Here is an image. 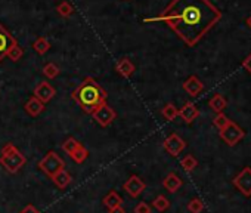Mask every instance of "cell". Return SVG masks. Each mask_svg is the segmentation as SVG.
<instances>
[{
    "instance_id": "6da1fadb",
    "label": "cell",
    "mask_w": 251,
    "mask_h": 213,
    "mask_svg": "<svg viewBox=\"0 0 251 213\" xmlns=\"http://www.w3.org/2000/svg\"><path fill=\"white\" fill-rule=\"evenodd\" d=\"M222 12L210 0H172L164 11L144 23L161 21L189 48L195 46L219 21Z\"/></svg>"
},
{
    "instance_id": "7a4b0ae2",
    "label": "cell",
    "mask_w": 251,
    "mask_h": 213,
    "mask_svg": "<svg viewBox=\"0 0 251 213\" xmlns=\"http://www.w3.org/2000/svg\"><path fill=\"white\" fill-rule=\"evenodd\" d=\"M71 98L78 104V106L84 113L93 114L102 104L106 102L108 93L95 79L87 77L71 93Z\"/></svg>"
},
{
    "instance_id": "3957f363",
    "label": "cell",
    "mask_w": 251,
    "mask_h": 213,
    "mask_svg": "<svg viewBox=\"0 0 251 213\" xmlns=\"http://www.w3.org/2000/svg\"><path fill=\"white\" fill-rule=\"evenodd\" d=\"M27 163L25 156L14 145V144H6L2 148L0 153V164H2L9 173H17L20 172Z\"/></svg>"
},
{
    "instance_id": "277c9868",
    "label": "cell",
    "mask_w": 251,
    "mask_h": 213,
    "mask_svg": "<svg viewBox=\"0 0 251 213\" xmlns=\"http://www.w3.org/2000/svg\"><path fill=\"white\" fill-rule=\"evenodd\" d=\"M64 166H65V161L55 151H49L39 163V169L49 178H53L58 172L64 170Z\"/></svg>"
},
{
    "instance_id": "5b68a950",
    "label": "cell",
    "mask_w": 251,
    "mask_h": 213,
    "mask_svg": "<svg viewBox=\"0 0 251 213\" xmlns=\"http://www.w3.org/2000/svg\"><path fill=\"white\" fill-rule=\"evenodd\" d=\"M219 133H220L222 141H223L226 145H229V147L236 145V144H238L241 139H244V136H245V131H244L239 125H236L235 122H230L225 129L219 131Z\"/></svg>"
},
{
    "instance_id": "8992f818",
    "label": "cell",
    "mask_w": 251,
    "mask_h": 213,
    "mask_svg": "<svg viewBox=\"0 0 251 213\" xmlns=\"http://www.w3.org/2000/svg\"><path fill=\"white\" fill-rule=\"evenodd\" d=\"M232 184L244 197H251V167L250 166L244 167L232 179Z\"/></svg>"
},
{
    "instance_id": "52a82bcc",
    "label": "cell",
    "mask_w": 251,
    "mask_h": 213,
    "mask_svg": "<svg viewBox=\"0 0 251 213\" xmlns=\"http://www.w3.org/2000/svg\"><path fill=\"white\" fill-rule=\"evenodd\" d=\"M93 116V119H95V122L99 125V126H102V128H106V126H109L114 120H115V111H114V108L112 106H109L106 102L105 104H102L99 108L92 114Z\"/></svg>"
},
{
    "instance_id": "ba28073f",
    "label": "cell",
    "mask_w": 251,
    "mask_h": 213,
    "mask_svg": "<svg viewBox=\"0 0 251 213\" xmlns=\"http://www.w3.org/2000/svg\"><path fill=\"white\" fill-rule=\"evenodd\" d=\"M163 147L172 157H177L186 148V142L177 133H172L164 139Z\"/></svg>"
},
{
    "instance_id": "9c48e42d",
    "label": "cell",
    "mask_w": 251,
    "mask_h": 213,
    "mask_svg": "<svg viewBox=\"0 0 251 213\" xmlns=\"http://www.w3.org/2000/svg\"><path fill=\"white\" fill-rule=\"evenodd\" d=\"M145 182L138 176V175H132L127 181H126L124 184H123V189L127 192L130 197H133V198H136V197H139L142 192H144V189H145Z\"/></svg>"
},
{
    "instance_id": "30bf717a",
    "label": "cell",
    "mask_w": 251,
    "mask_h": 213,
    "mask_svg": "<svg viewBox=\"0 0 251 213\" xmlns=\"http://www.w3.org/2000/svg\"><path fill=\"white\" fill-rule=\"evenodd\" d=\"M17 45V39L0 24V62L8 55L9 49Z\"/></svg>"
},
{
    "instance_id": "8fae6325",
    "label": "cell",
    "mask_w": 251,
    "mask_h": 213,
    "mask_svg": "<svg viewBox=\"0 0 251 213\" xmlns=\"http://www.w3.org/2000/svg\"><path fill=\"white\" fill-rule=\"evenodd\" d=\"M55 95H56V90L49 81H40L34 89V96L43 104H48L49 101H52Z\"/></svg>"
},
{
    "instance_id": "7c38bea8",
    "label": "cell",
    "mask_w": 251,
    "mask_h": 213,
    "mask_svg": "<svg viewBox=\"0 0 251 213\" xmlns=\"http://www.w3.org/2000/svg\"><path fill=\"white\" fill-rule=\"evenodd\" d=\"M200 110L197 108V105L194 102H185V105L179 110V117L186 123L191 125L195 119H198Z\"/></svg>"
},
{
    "instance_id": "4fadbf2b",
    "label": "cell",
    "mask_w": 251,
    "mask_h": 213,
    "mask_svg": "<svg viewBox=\"0 0 251 213\" xmlns=\"http://www.w3.org/2000/svg\"><path fill=\"white\" fill-rule=\"evenodd\" d=\"M183 90L191 96H198L204 90V84L197 76H189L183 83Z\"/></svg>"
},
{
    "instance_id": "5bb4252c",
    "label": "cell",
    "mask_w": 251,
    "mask_h": 213,
    "mask_svg": "<svg viewBox=\"0 0 251 213\" xmlns=\"http://www.w3.org/2000/svg\"><path fill=\"white\" fill-rule=\"evenodd\" d=\"M24 108H25V111H27L31 117H37L39 114H42V113L45 111V104H43L42 101H39L36 96H31V98L25 102Z\"/></svg>"
},
{
    "instance_id": "9a60e30c",
    "label": "cell",
    "mask_w": 251,
    "mask_h": 213,
    "mask_svg": "<svg viewBox=\"0 0 251 213\" xmlns=\"http://www.w3.org/2000/svg\"><path fill=\"white\" fill-rule=\"evenodd\" d=\"M115 70H117V73H118L120 76H123V77H132L136 68H135V64H133L129 58H123V59H120V61L117 62Z\"/></svg>"
},
{
    "instance_id": "2e32d148",
    "label": "cell",
    "mask_w": 251,
    "mask_h": 213,
    "mask_svg": "<svg viewBox=\"0 0 251 213\" xmlns=\"http://www.w3.org/2000/svg\"><path fill=\"white\" fill-rule=\"evenodd\" d=\"M163 186L169 191V192H176L180 186H182V179L177 173L170 172L164 179H163Z\"/></svg>"
},
{
    "instance_id": "e0dca14e",
    "label": "cell",
    "mask_w": 251,
    "mask_h": 213,
    "mask_svg": "<svg viewBox=\"0 0 251 213\" xmlns=\"http://www.w3.org/2000/svg\"><path fill=\"white\" fill-rule=\"evenodd\" d=\"M226 105H227V102H226L225 96L220 95V93L213 95V96L210 98V101H208V106H210V108H211L216 114L223 113V110L226 108Z\"/></svg>"
},
{
    "instance_id": "ac0fdd59",
    "label": "cell",
    "mask_w": 251,
    "mask_h": 213,
    "mask_svg": "<svg viewBox=\"0 0 251 213\" xmlns=\"http://www.w3.org/2000/svg\"><path fill=\"white\" fill-rule=\"evenodd\" d=\"M102 203H103V206L109 210V209L123 206V198H121V195H120L117 191H109V192L103 197Z\"/></svg>"
},
{
    "instance_id": "d6986e66",
    "label": "cell",
    "mask_w": 251,
    "mask_h": 213,
    "mask_svg": "<svg viewBox=\"0 0 251 213\" xmlns=\"http://www.w3.org/2000/svg\"><path fill=\"white\" fill-rule=\"evenodd\" d=\"M52 181H53V184L58 186V188H67L70 184H71V181H73V176L70 175V172H67L65 169L64 170H61V172H58L53 178H52Z\"/></svg>"
},
{
    "instance_id": "ffe728a7",
    "label": "cell",
    "mask_w": 251,
    "mask_h": 213,
    "mask_svg": "<svg viewBox=\"0 0 251 213\" xmlns=\"http://www.w3.org/2000/svg\"><path fill=\"white\" fill-rule=\"evenodd\" d=\"M161 116L166 119V120H169V122H173L177 116H179V110L176 108V105L175 104H172V102H169V104H166L164 106H163V110H161Z\"/></svg>"
},
{
    "instance_id": "44dd1931",
    "label": "cell",
    "mask_w": 251,
    "mask_h": 213,
    "mask_svg": "<svg viewBox=\"0 0 251 213\" xmlns=\"http://www.w3.org/2000/svg\"><path fill=\"white\" fill-rule=\"evenodd\" d=\"M152 207H154L155 210H158V212H166V210H169V207H170V200H169L166 195L160 194V195H157V197L154 198Z\"/></svg>"
},
{
    "instance_id": "7402d4cb",
    "label": "cell",
    "mask_w": 251,
    "mask_h": 213,
    "mask_svg": "<svg viewBox=\"0 0 251 213\" xmlns=\"http://www.w3.org/2000/svg\"><path fill=\"white\" fill-rule=\"evenodd\" d=\"M33 49H34L39 55H45V53L50 49V43L48 42L46 37H39V39L33 43Z\"/></svg>"
},
{
    "instance_id": "603a6c76",
    "label": "cell",
    "mask_w": 251,
    "mask_h": 213,
    "mask_svg": "<svg viewBox=\"0 0 251 213\" xmlns=\"http://www.w3.org/2000/svg\"><path fill=\"white\" fill-rule=\"evenodd\" d=\"M180 166L185 172H192L198 166V160L192 154H188L180 160Z\"/></svg>"
},
{
    "instance_id": "cb8c5ba5",
    "label": "cell",
    "mask_w": 251,
    "mask_h": 213,
    "mask_svg": "<svg viewBox=\"0 0 251 213\" xmlns=\"http://www.w3.org/2000/svg\"><path fill=\"white\" fill-rule=\"evenodd\" d=\"M59 73H61V70H59V68H58V65H56V64H53V62H49V64H46V65L43 67V76H45V77H48L49 80H50V79L58 77V76H59Z\"/></svg>"
},
{
    "instance_id": "d4e9b609",
    "label": "cell",
    "mask_w": 251,
    "mask_h": 213,
    "mask_svg": "<svg viewBox=\"0 0 251 213\" xmlns=\"http://www.w3.org/2000/svg\"><path fill=\"white\" fill-rule=\"evenodd\" d=\"M80 145H81V144H80L77 139H74V138H67V139L64 141V144H62V150H64L68 156H71Z\"/></svg>"
},
{
    "instance_id": "484cf974",
    "label": "cell",
    "mask_w": 251,
    "mask_h": 213,
    "mask_svg": "<svg viewBox=\"0 0 251 213\" xmlns=\"http://www.w3.org/2000/svg\"><path fill=\"white\" fill-rule=\"evenodd\" d=\"M70 157H71L75 163H78V164H80V163H83V161L89 157V151H87V148H84L83 145H80V147H78V148H77L71 156H70Z\"/></svg>"
},
{
    "instance_id": "4316f807",
    "label": "cell",
    "mask_w": 251,
    "mask_h": 213,
    "mask_svg": "<svg viewBox=\"0 0 251 213\" xmlns=\"http://www.w3.org/2000/svg\"><path fill=\"white\" fill-rule=\"evenodd\" d=\"M56 12L64 17V18H68L74 14V8L68 3V2H61L58 6H56Z\"/></svg>"
},
{
    "instance_id": "83f0119b",
    "label": "cell",
    "mask_w": 251,
    "mask_h": 213,
    "mask_svg": "<svg viewBox=\"0 0 251 213\" xmlns=\"http://www.w3.org/2000/svg\"><path fill=\"white\" fill-rule=\"evenodd\" d=\"M230 122H232V120H230V119H227V116H226V114H223V113L216 114V117L213 119V125H214L219 131L225 129Z\"/></svg>"
},
{
    "instance_id": "f1b7e54d",
    "label": "cell",
    "mask_w": 251,
    "mask_h": 213,
    "mask_svg": "<svg viewBox=\"0 0 251 213\" xmlns=\"http://www.w3.org/2000/svg\"><path fill=\"white\" fill-rule=\"evenodd\" d=\"M186 207H188L189 213H201L204 210V203L201 198H192Z\"/></svg>"
},
{
    "instance_id": "f546056e",
    "label": "cell",
    "mask_w": 251,
    "mask_h": 213,
    "mask_svg": "<svg viewBox=\"0 0 251 213\" xmlns=\"http://www.w3.org/2000/svg\"><path fill=\"white\" fill-rule=\"evenodd\" d=\"M23 53H24V51H23V48L17 43L14 48H11L9 49V52H8V58L11 59V61H14V62H17V61H20L21 59V56H23Z\"/></svg>"
},
{
    "instance_id": "4dcf8cb0",
    "label": "cell",
    "mask_w": 251,
    "mask_h": 213,
    "mask_svg": "<svg viewBox=\"0 0 251 213\" xmlns=\"http://www.w3.org/2000/svg\"><path fill=\"white\" fill-rule=\"evenodd\" d=\"M135 213H151V206L148 203H138L136 207H135Z\"/></svg>"
},
{
    "instance_id": "1f68e13d",
    "label": "cell",
    "mask_w": 251,
    "mask_h": 213,
    "mask_svg": "<svg viewBox=\"0 0 251 213\" xmlns=\"http://www.w3.org/2000/svg\"><path fill=\"white\" fill-rule=\"evenodd\" d=\"M20 213H42V212H40V210H37L33 204H27V206H25Z\"/></svg>"
},
{
    "instance_id": "d6a6232c",
    "label": "cell",
    "mask_w": 251,
    "mask_h": 213,
    "mask_svg": "<svg viewBox=\"0 0 251 213\" xmlns=\"http://www.w3.org/2000/svg\"><path fill=\"white\" fill-rule=\"evenodd\" d=\"M242 67H244V68L251 74V53H250V55L242 61Z\"/></svg>"
},
{
    "instance_id": "836d02e7",
    "label": "cell",
    "mask_w": 251,
    "mask_h": 213,
    "mask_svg": "<svg viewBox=\"0 0 251 213\" xmlns=\"http://www.w3.org/2000/svg\"><path fill=\"white\" fill-rule=\"evenodd\" d=\"M108 213H126V209L123 206H118V207H114V209H109Z\"/></svg>"
},
{
    "instance_id": "e575fe53",
    "label": "cell",
    "mask_w": 251,
    "mask_h": 213,
    "mask_svg": "<svg viewBox=\"0 0 251 213\" xmlns=\"http://www.w3.org/2000/svg\"><path fill=\"white\" fill-rule=\"evenodd\" d=\"M245 24H247V27H248V28L251 30V15H250V17H248V18L245 20Z\"/></svg>"
}]
</instances>
